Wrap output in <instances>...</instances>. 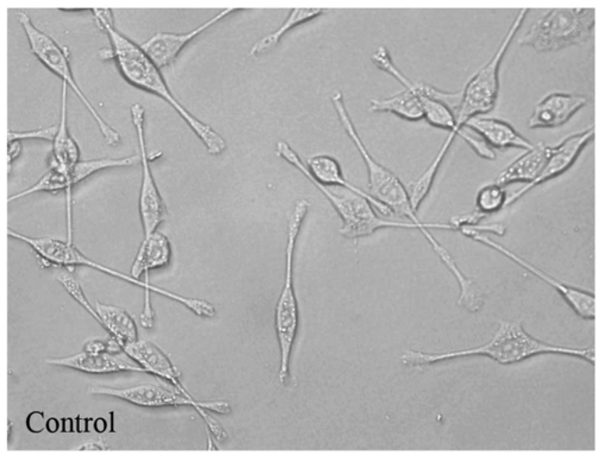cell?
<instances>
[{
    "instance_id": "cell-1",
    "label": "cell",
    "mask_w": 610,
    "mask_h": 460,
    "mask_svg": "<svg viewBox=\"0 0 610 460\" xmlns=\"http://www.w3.org/2000/svg\"><path fill=\"white\" fill-rule=\"evenodd\" d=\"M94 20L98 27L107 34L110 41L112 62L118 66V72L123 79L132 86L148 94L157 95L169 106L183 119L196 136L202 141L207 151L211 155H221L227 150V143L216 130L200 121L192 115L181 102L172 94L171 88L166 83L161 70L143 52L140 45L130 40L115 26L114 13L110 9H93Z\"/></svg>"
},
{
    "instance_id": "cell-20",
    "label": "cell",
    "mask_w": 610,
    "mask_h": 460,
    "mask_svg": "<svg viewBox=\"0 0 610 460\" xmlns=\"http://www.w3.org/2000/svg\"><path fill=\"white\" fill-rule=\"evenodd\" d=\"M371 60L373 65L378 67V69L383 70V72L390 74L391 77H394L398 83L403 85L405 90L414 92V94H418L419 97L421 98L429 97L446 103L451 109L454 110V112H456L457 109L460 108L461 95H463L461 91L446 92L439 90V88L434 87L432 85L423 83V81L411 79V78L405 76V74L402 72V70L398 69L396 65H394V60L391 58L387 48L379 47L377 49V51L373 53Z\"/></svg>"
},
{
    "instance_id": "cell-10",
    "label": "cell",
    "mask_w": 610,
    "mask_h": 460,
    "mask_svg": "<svg viewBox=\"0 0 610 460\" xmlns=\"http://www.w3.org/2000/svg\"><path fill=\"white\" fill-rule=\"evenodd\" d=\"M317 190L327 198L338 215L340 216L342 226L338 232L346 239L358 240L375 234L377 230L386 228L398 229H416L422 234L421 226L412 222L393 221L380 218L377 215L376 209L364 197L358 196L352 193L347 194H338L333 193L329 187L321 185L313 182Z\"/></svg>"
},
{
    "instance_id": "cell-22",
    "label": "cell",
    "mask_w": 610,
    "mask_h": 460,
    "mask_svg": "<svg viewBox=\"0 0 610 460\" xmlns=\"http://www.w3.org/2000/svg\"><path fill=\"white\" fill-rule=\"evenodd\" d=\"M464 129L472 130L481 136L492 148L506 150V148H521L531 151L535 147L531 141L525 139L514 127L502 119L492 118H475L470 119Z\"/></svg>"
},
{
    "instance_id": "cell-16",
    "label": "cell",
    "mask_w": 610,
    "mask_h": 460,
    "mask_svg": "<svg viewBox=\"0 0 610 460\" xmlns=\"http://www.w3.org/2000/svg\"><path fill=\"white\" fill-rule=\"evenodd\" d=\"M595 128L590 127L583 133L574 134L564 140L562 144L556 147H549V155L548 161L544 169H542L541 175L539 178L535 180L534 183L528 184V185L522 187L517 193L511 194L508 198V205L514 204L515 201L520 200L522 196H525L527 193H530L533 187L541 185V184L548 182L549 179L556 178L567 169L571 168L576 162L578 157H580L581 152L587 147V144L590 141L594 140Z\"/></svg>"
},
{
    "instance_id": "cell-23",
    "label": "cell",
    "mask_w": 610,
    "mask_h": 460,
    "mask_svg": "<svg viewBox=\"0 0 610 460\" xmlns=\"http://www.w3.org/2000/svg\"><path fill=\"white\" fill-rule=\"evenodd\" d=\"M172 253L171 242L164 233L158 230L150 236H143L130 275L139 281L144 275L143 281H150V272L167 267L171 263Z\"/></svg>"
},
{
    "instance_id": "cell-12",
    "label": "cell",
    "mask_w": 610,
    "mask_h": 460,
    "mask_svg": "<svg viewBox=\"0 0 610 460\" xmlns=\"http://www.w3.org/2000/svg\"><path fill=\"white\" fill-rule=\"evenodd\" d=\"M276 154L278 157L283 159V160L289 162L291 166H294L296 169H298L306 179L313 180L321 184V185L330 187L338 186L342 189L347 190L348 193L358 194V196L364 197L368 200L370 203L373 205V208L379 212L380 215L390 216L394 215V212L390 210L386 205L380 203L377 201L375 197H372L370 193L361 189V187L355 186L354 184L348 182L345 178L344 173H342V168L340 162L337 160L334 157L328 154H317L313 157L309 158L306 160V164L302 161L301 157L297 154V152L294 150L288 143L285 141H280L277 144Z\"/></svg>"
},
{
    "instance_id": "cell-18",
    "label": "cell",
    "mask_w": 610,
    "mask_h": 460,
    "mask_svg": "<svg viewBox=\"0 0 610 460\" xmlns=\"http://www.w3.org/2000/svg\"><path fill=\"white\" fill-rule=\"evenodd\" d=\"M126 356L139 364L146 374H153L159 380L177 388L179 391L191 398V394L183 384L181 374L177 367L173 364L167 353L150 340H137L136 342L129 343L123 348Z\"/></svg>"
},
{
    "instance_id": "cell-2",
    "label": "cell",
    "mask_w": 610,
    "mask_h": 460,
    "mask_svg": "<svg viewBox=\"0 0 610 460\" xmlns=\"http://www.w3.org/2000/svg\"><path fill=\"white\" fill-rule=\"evenodd\" d=\"M541 355H562L576 357L585 362L595 363V349L563 348L541 341L528 334L518 322H500L499 331L490 341L478 348L440 353H428L407 349L401 356V362L409 369H423L451 360L486 357L500 366H511L525 362L532 357Z\"/></svg>"
},
{
    "instance_id": "cell-21",
    "label": "cell",
    "mask_w": 610,
    "mask_h": 460,
    "mask_svg": "<svg viewBox=\"0 0 610 460\" xmlns=\"http://www.w3.org/2000/svg\"><path fill=\"white\" fill-rule=\"evenodd\" d=\"M67 90L69 86L62 84L61 88V110H60V122L58 133L53 141V153L49 159V168H54L62 173L63 177L69 176L79 164L80 148L74 137L70 136L69 129V119H67Z\"/></svg>"
},
{
    "instance_id": "cell-17",
    "label": "cell",
    "mask_w": 610,
    "mask_h": 460,
    "mask_svg": "<svg viewBox=\"0 0 610 460\" xmlns=\"http://www.w3.org/2000/svg\"><path fill=\"white\" fill-rule=\"evenodd\" d=\"M49 366L66 367L90 374H110L118 373H143L146 371L134 362L125 352L121 353H87L80 352L61 358L45 360Z\"/></svg>"
},
{
    "instance_id": "cell-15",
    "label": "cell",
    "mask_w": 610,
    "mask_h": 460,
    "mask_svg": "<svg viewBox=\"0 0 610 460\" xmlns=\"http://www.w3.org/2000/svg\"><path fill=\"white\" fill-rule=\"evenodd\" d=\"M235 12H238V9L222 10L213 19L207 21V22L197 27L196 29L188 31V33L158 31L153 37L141 44V48L150 56V59L157 65L158 69H167V67L172 66L175 62V60L184 51L186 45L191 44L199 35L206 33L210 28L216 26L218 22H221L222 20Z\"/></svg>"
},
{
    "instance_id": "cell-34",
    "label": "cell",
    "mask_w": 610,
    "mask_h": 460,
    "mask_svg": "<svg viewBox=\"0 0 610 460\" xmlns=\"http://www.w3.org/2000/svg\"><path fill=\"white\" fill-rule=\"evenodd\" d=\"M45 427H47V430L51 431V433H55V431H58L59 430V421L54 419V417H52V419L48 420Z\"/></svg>"
},
{
    "instance_id": "cell-9",
    "label": "cell",
    "mask_w": 610,
    "mask_h": 460,
    "mask_svg": "<svg viewBox=\"0 0 610 460\" xmlns=\"http://www.w3.org/2000/svg\"><path fill=\"white\" fill-rule=\"evenodd\" d=\"M595 9H553L532 24L518 44L537 52H557L590 40Z\"/></svg>"
},
{
    "instance_id": "cell-33",
    "label": "cell",
    "mask_w": 610,
    "mask_h": 460,
    "mask_svg": "<svg viewBox=\"0 0 610 460\" xmlns=\"http://www.w3.org/2000/svg\"><path fill=\"white\" fill-rule=\"evenodd\" d=\"M107 449L110 448L102 440H90L77 448V451H107Z\"/></svg>"
},
{
    "instance_id": "cell-29",
    "label": "cell",
    "mask_w": 610,
    "mask_h": 460,
    "mask_svg": "<svg viewBox=\"0 0 610 460\" xmlns=\"http://www.w3.org/2000/svg\"><path fill=\"white\" fill-rule=\"evenodd\" d=\"M56 281L63 286V289L69 293L73 300H77V304H80V306L83 307L98 324H100V317H98L96 308L90 303V300H87L86 295H85L79 282H77L69 271L60 272V274L56 275Z\"/></svg>"
},
{
    "instance_id": "cell-8",
    "label": "cell",
    "mask_w": 610,
    "mask_h": 460,
    "mask_svg": "<svg viewBox=\"0 0 610 460\" xmlns=\"http://www.w3.org/2000/svg\"><path fill=\"white\" fill-rule=\"evenodd\" d=\"M528 12L530 10L524 9L517 13L516 19L514 20L506 37L500 42L495 55L468 81L464 90L461 91L463 94L461 103L456 111V130L452 132L458 136H460V134L464 132L465 126L470 119L485 115L495 108L500 91V63H502L504 55L507 54L515 35L517 34L525 20H526Z\"/></svg>"
},
{
    "instance_id": "cell-25",
    "label": "cell",
    "mask_w": 610,
    "mask_h": 460,
    "mask_svg": "<svg viewBox=\"0 0 610 460\" xmlns=\"http://www.w3.org/2000/svg\"><path fill=\"white\" fill-rule=\"evenodd\" d=\"M100 317V324L109 333L111 338L125 348L139 339V329L135 318L125 308L98 302L94 306Z\"/></svg>"
},
{
    "instance_id": "cell-5",
    "label": "cell",
    "mask_w": 610,
    "mask_h": 460,
    "mask_svg": "<svg viewBox=\"0 0 610 460\" xmlns=\"http://www.w3.org/2000/svg\"><path fill=\"white\" fill-rule=\"evenodd\" d=\"M309 209L308 201H297L289 216L284 285L276 304V310H274V329H276L281 353L278 380L281 384L284 385L290 383L292 351H294L299 325H301V310H299L295 290V254L303 223L305 221Z\"/></svg>"
},
{
    "instance_id": "cell-6",
    "label": "cell",
    "mask_w": 610,
    "mask_h": 460,
    "mask_svg": "<svg viewBox=\"0 0 610 460\" xmlns=\"http://www.w3.org/2000/svg\"><path fill=\"white\" fill-rule=\"evenodd\" d=\"M90 394L108 396L130 403V405L142 407V408H166V407H191L202 417L207 430L217 441H225L228 438L227 431L216 419L210 415V412L228 415L231 414V405L225 401H197L192 396H186L173 385L162 383H143L126 388L101 387L94 385L89 388Z\"/></svg>"
},
{
    "instance_id": "cell-11",
    "label": "cell",
    "mask_w": 610,
    "mask_h": 460,
    "mask_svg": "<svg viewBox=\"0 0 610 460\" xmlns=\"http://www.w3.org/2000/svg\"><path fill=\"white\" fill-rule=\"evenodd\" d=\"M141 164L140 155H130L126 158H104L94 159V160L80 161L76 166L73 172L69 176L63 177L62 173L56 171L54 168H49L38 182L35 183L33 186L28 187L22 193L12 194L9 197L10 201L20 200L29 196V194L38 193H58L60 191H65L66 194V211H67V242L73 243V189L80 184L90 178L91 176L96 175L97 172L105 171V169L119 168H132V166Z\"/></svg>"
},
{
    "instance_id": "cell-24",
    "label": "cell",
    "mask_w": 610,
    "mask_h": 460,
    "mask_svg": "<svg viewBox=\"0 0 610 460\" xmlns=\"http://www.w3.org/2000/svg\"><path fill=\"white\" fill-rule=\"evenodd\" d=\"M549 155V147L539 144L533 150L526 151V153L500 172L495 184L504 187L513 183H525L526 185L534 183L541 175Z\"/></svg>"
},
{
    "instance_id": "cell-26",
    "label": "cell",
    "mask_w": 610,
    "mask_h": 460,
    "mask_svg": "<svg viewBox=\"0 0 610 460\" xmlns=\"http://www.w3.org/2000/svg\"><path fill=\"white\" fill-rule=\"evenodd\" d=\"M324 13H326V10L323 9H292L289 12L287 20L284 21V23L277 30L266 35V37H261L259 41L253 45L249 51L250 58L257 59L267 54V53L276 48L290 31L303 26V24L319 19Z\"/></svg>"
},
{
    "instance_id": "cell-7",
    "label": "cell",
    "mask_w": 610,
    "mask_h": 460,
    "mask_svg": "<svg viewBox=\"0 0 610 460\" xmlns=\"http://www.w3.org/2000/svg\"><path fill=\"white\" fill-rule=\"evenodd\" d=\"M17 20L23 28L24 34H26L28 44H29L30 52L37 56L38 62L54 73L56 77L62 80V84H66L70 90L74 92L77 98H79L81 104L87 109L90 115L93 116L94 122L97 123L98 128L102 136H103L105 143L109 146L116 147L121 144V134L118 130L112 128L104 118H102L96 106L89 101L86 94L81 90L79 84L73 76L72 67H70V54L69 48L60 45L54 38L49 37L45 31L38 29L31 21L30 16L26 12L17 13Z\"/></svg>"
},
{
    "instance_id": "cell-27",
    "label": "cell",
    "mask_w": 610,
    "mask_h": 460,
    "mask_svg": "<svg viewBox=\"0 0 610 460\" xmlns=\"http://www.w3.org/2000/svg\"><path fill=\"white\" fill-rule=\"evenodd\" d=\"M369 111L373 113H391L409 122L425 119L422 98L414 92L404 90L389 98L372 99L369 103Z\"/></svg>"
},
{
    "instance_id": "cell-28",
    "label": "cell",
    "mask_w": 610,
    "mask_h": 460,
    "mask_svg": "<svg viewBox=\"0 0 610 460\" xmlns=\"http://www.w3.org/2000/svg\"><path fill=\"white\" fill-rule=\"evenodd\" d=\"M457 134L449 133L446 140L443 141L442 148H440L438 154H436L435 159H434L432 164L428 166V168L422 173L415 183H412L411 187H409V194H411V201L412 208L416 212L419 211V207L423 203V201L428 197L430 190H432L434 180L438 175L440 168H442L443 160H445L447 153H449L451 147L453 146L454 141L457 139Z\"/></svg>"
},
{
    "instance_id": "cell-31",
    "label": "cell",
    "mask_w": 610,
    "mask_h": 460,
    "mask_svg": "<svg viewBox=\"0 0 610 460\" xmlns=\"http://www.w3.org/2000/svg\"><path fill=\"white\" fill-rule=\"evenodd\" d=\"M45 424V414L42 412L31 413L27 419L28 430L33 431V433H41L44 431Z\"/></svg>"
},
{
    "instance_id": "cell-14",
    "label": "cell",
    "mask_w": 610,
    "mask_h": 460,
    "mask_svg": "<svg viewBox=\"0 0 610 460\" xmlns=\"http://www.w3.org/2000/svg\"><path fill=\"white\" fill-rule=\"evenodd\" d=\"M460 232L463 233L465 236H468V238L475 240V242L479 243H483V245L488 246L490 249L495 250L499 253H502L503 256L509 258V259L513 260L514 263H516L520 265V267L526 268V270L530 271L531 274H533L535 277L541 279V281L545 282L546 284L551 285L552 288H555L557 292H559L560 296L564 297V300H565L566 303L573 308L574 313H576L578 316L587 318V320H594V293L563 284L562 282L557 281V279L553 278L552 275L546 274L544 271L539 270V268L534 267L533 264L528 263V261L525 260L524 258H521L520 256H517V254L511 252L510 250L500 245L499 242H493V240L484 235V233L478 232V230L471 228V226H465V228L461 229Z\"/></svg>"
},
{
    "instance_id": "cell-32",
    "label": "cell",
    "mask_w": 610,
    "mask_h": 460,
    "mask_svg": "<svg viewBox=\"0 0 610 460\" xmlns=\"http://www.w3.org/2000/svg\"><path fill=\"white\" fill-rule=\"evenodd\" d=\"M8 165L10 173V171H12L13 162H15L16 159L20 158V152H22V143H20V141H15V143H8Z\"/></svg>"
},
{
    "instance_id": "cell-3",
    "label": "cell",
    "mask_w": 610,
    "mask_h": 460,
    "mask_svg": "<svg viewBox=\"0 0 610 460\" xmlns=\"http://www.w3.org/2000/svg\"><path fill=\"white\" fill-rule=\"evenodd\" d=\"M331 103H333L342 128L345 129L346 134H347L352 143L357 147L362 160L365 162L366 168H368L370 194L375 197L380 203L386 205L394 214L407 218L409 222L421 226L423 230L422 235L425 236L432 249H435L440 242L430 233V230H456L454 226L450 222L428 223L422 222L419 218L418 212L412 208L411 194L405 189L404 184L389 168L379 164L370 153L368 147L365 146L364 141L359 136L358 130L355 128L354 121H352L350 111H348L347 106H346L344 94L341 92H335L333 97H331Z\"/></svg>"
},
{
    "instance_id": "cell-4",
    "label": "cell",
    "mask_w": 610,
    "mask_h": 460,
    "mask_svg": "<svg viewBox=\"0 0 610 460\" xmlns=\"http://www.w3.org/2000/svg\"><path fill=\"white\" fill-rule=\"evenodd\" d=\"M8 235L9 238L20 240V242L29 246L37 256L38 263L44 267H60L67 268V270H72L73 267H77L94 268L102 274L111 275V277L121 279L123 282H128L129 284L143 289L144 293H150L151 295L154 292L166 297V299L175 300V302L188 308L197 316L206 318L216 316V309L207 300L179 295V293L169 292V290L151 285L150 281H139V279L134 278L132 275H126L121 271L105 267V265L85 256L74 246V243L53 238V236L34 238V236L20 234V233L10 228L8 229Z\"/></svg>"
},
{
    "instance_id": "cell-13",
    "label": "cell",
    "mask_w": 610,
    "mask_h": 460,
    "mask_svg": "<svg viewBox=\"0 0 610 460\" xmlns=\"http://www.w3.org/2000/svg\"><path fill=\"white\" fill-rule=\"evenodd\" d=\"M144 108L140 103H135L130 108V116L136 132L137 144L142 168V182H141L139 196V214L142 225L143 236H150L158 232L159 226L165 222L167 209L160 191L150 169V155L147 151L146 136H144Z\"/></svg>"
},
{
    "instance_id": "cell-30",
    "label": "cell",
    "mask_w": 610,
    "mask_h": 460,
    "mask_svg": "<svg viewBox=\"0 0 610 460\" xmlns=\"http://www.w3.org/2000/svg\"><path fill=\"white\" fill-rule=\"evenodd\" d=\"M56 133H58V126L48 127V128H41L37 130H30V132H10L8 133V143H15V141H20L22 143L24 140H44L49 141L53 144L54 141Z\"/></svg>"
},
{
    "instance_id": "cell-19",
    "label": "cell",
    "mask_w": 610,
    "mask_h": 460,
    "mask_svg": "<svg viewBox=\"0 0 610 460\" xmlns=\"http://www.w3.org/2000/svg\"><path fill=\"white\" fill-rule=\"evenodd\" d=\"M585 95L551 94L534 108L528 121L531 129L558 128L569 122L581 109L588 104Z\"/></svg>"
}]
</instances>
